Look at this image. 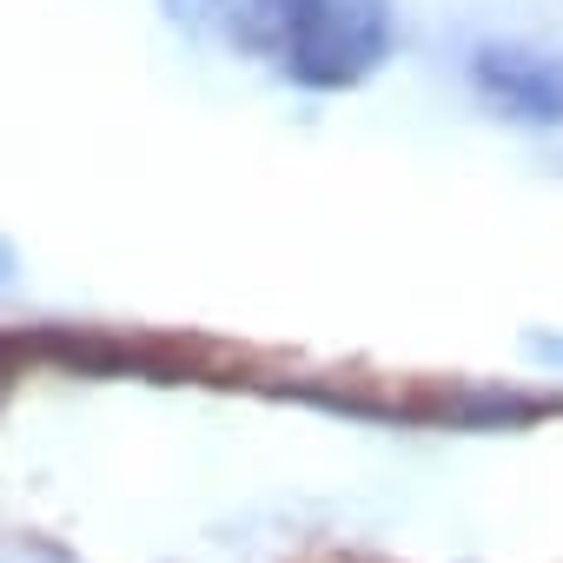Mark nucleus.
I'll return each instance as SVG.
<instances>
[{
    "mask_svg": "<svg viewBox=\"0 0 563 563\" xmlns=\"http://www.w3.org/2000/svg\"><path fill=\"white\" fill-rule=\"evenodd\" d=\"M398 47L385 0H286V41L278 74L306 93H345L365 87Z\"/></svg>",
    "mask_w": 563,
    "mask_h": 563,
    "instance_id": "1",
    "label": "nucleus"
},
{
    "mask_svg": "<svg viewBox=\"0 0 563 563\" xmlns=\"http://www.w3.org/2000/svg\"><path fill=\"white\" fill-rule=\"evenodd\" d=\"M471 87L517 126H563V60L556 54L484 41L471 54Z\"/></svg>",
    "mask_w": 563,
    "mask_h": 563,
    "instance_id": "2",
    "label": "nucleus"
},
{
    "mask_svg": "<svg viewBox=\"0 0 563 563\" xmlns=\"http://www.w3.org/2000/svg\"><path fill=\"white\" fill-rule=\"evenodd\" d=\"M212 27L239 54H278V41H286V0H225Z\"/></svg>",
    "mask_w": 563,
    "mask_h": 563,
    "instance_id": "3",
    "label": "nucleus"
},
{
    "mask_svg": "<svg viewBox=\"0 0 563 563\" xmlns=\"http://www.w3.org/2000/svg\"><path fill=\"white\" fill-rule=\"evenodd\" d=\"M457 424H530L537 418V405L530 398H510V391H471V398H457V405H444Z\"/></svg>",
    "mask_w": 563,
    "mask_h": 563,
    "instance_id": "4",
    "label": "nucleus"
},
{
    "mask_svg": "<svg viewBox=\"0 0 563 563\" xmlns=\"http://www.w3.org/2000/svg\"><path fill=\"white\" fill-rule=\"evenodd\" d=\"M219 8H225V0H159V14H166L173 27H186V34L212 27V21H219Z\"/></svg>",
    "mask_w": 563,
    "mask_h": 563,
    "instance_id": "5",
    "label": "nucleus"
},
{
    "mask_svg": "<svg viewBox=\"0 0 563 563\" xmlns=\"http://www.w3.org/2000/svg\"><path fill=\"white\" fill-rule=\"evenodd\" d=\"M27 358V339H0V385L14 378V365Z\"/></svg>",
    "mask_w": 563,
    "mask_h": 563,
    "instance_id": "6",
    "label": "nucleus"
},
{
    "mask_svg": "<svg viewBox=\"0 0 563 563\" xmlns=\"http://www.w3.org/2000/svg\"><path fill=\"white\" fill-rule=\"evenodd\" d=\"M523 345H530V358H563V339H556V345H550V339H543V332H530V339H523Z\"/></svg>",
    "mask_w": 563,
    "mask_h": 563,
    "instance_id": "7",
    "label": "nucleus"
},
{
    "mask_svg": "<svg viewBox=\"0 0 563 563\" xmlns=\"http://www.w3.org/2000/svg\"><path fill=\"white\" fill-rule=\"evenodd\" d=\"M0 286H14V245L0 239Z\"/></svg>",
    "mask_w": 563,
    "mask_h": 563,
    "instance_id": "8",
    "label": "nucleus"
}]
</instances>
